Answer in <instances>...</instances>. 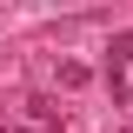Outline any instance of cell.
I'll return each mask as SVG.
<instances>
[{"label":"cell","mask_w":133,"mask_h":133,"mask_svg":"<svg viewBox=\"0 0 133 133\" xmlns=\"http://www.w3.org/2000/svg\"><path fill=\"white\" fill-rule=\"evenodd\" d=\"M127 60H133V33H120V40H113V53H107V80H113V93H120V73H127Z\"/></svg>","instance_id":"6da1fadb"}]
</instances>
